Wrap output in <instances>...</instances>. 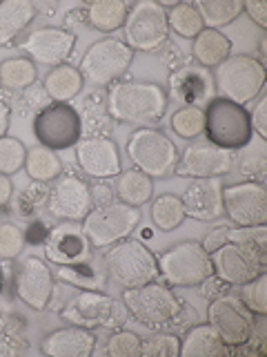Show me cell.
Listing matches in <instances>:
<instances>
[{"label":"cell","instance_id":"6da1fadb","mask_svg":"<svg viewBox=\"0 0 267 357\" xmlns=\"http://www.w3.org/2000/svg\"><path fill=\"white\" fill-rule=\"evenodd\" d=\"M105 105L116 123L156 128L167 114V89L149 81H116L105 89Z\"/></svg>","mask_w":267,"mask_h":357},{"label":"cell","instance_id":"7a4b0ae2","mask_svg":"<svg viewBox=\"0 0 267 357\" xmlns=\"http://www.w3.org/2000/svg\"><path fill=\"white\" fill-rule=\"evenodd\" d=\"M120 301L129 315L149 331H172L183 324V299L161 279L136 288H122Z\"/></svg>","mask_w":267,"mask_h":357},{"label":"cell","instance_id":"3957f363","mask_svg":"<svg viewBox=\"0 0 267 357\" xmlns=\"http://www.w3.org/2000/svg\"><path fill=\"white\" fill-rule=\"evenodd\" d=\"M211 76H214L216 94L238 105H248L259 98L267 81L265 65L252 54H229L214 67Z\"/></svg>","mask_w":267,"mask_h":357},{"label":"cell","instance_id":"277c9868","mask_svg":"<svg viewBox=\"0 0 267 357\" xmlns=\"http://www.w3.org/2000/svg\"><path fill=\"white\" fill-rule=\"evenodd\" d=\"M103 268L111 284L120 288H136L159 279L156 255L136 239H122L109 245L103 255Z\"/></svg>","mask_w":267,"mask_h":357},{"label":"cell","instance_id":"5b68a950","mask_svg":"<svg viewBox=\"0 0 267 357\" xmlns=\"http://www.w3.org/2000/svg\"><path fill=\"white\" fill-rule=\"evenodd\" d=\"M205 112V130L207 143L218 145L225 150H243L254 139V130L250 123V109L245 105L232 103L227 98H211L203 107Z\"/></svg>","mask_w":267,"mask_h":357},{"label":"cell","instance_id":"8992f818","mask_svg":"<svg viewBox=\"0 0 267 357\" xmlns=\"http://www.w3.org/2000/svg\"><path fill=\"white\" fill-rule=\"evenodd\" d=\"M125 152L134 167L149 178H170L178 163L176 143L159 128H136L129 134Z\"/></svg>","mask_w":267,"mask_h":357},{"label":"cell","instance_id":"52a82bcc","mask_svg":"<svg viewBox=\"0 0 267 357\" xmlns=\"http://www.w3.org/2000/svg\"><path fill=\"white\" fill-rule=\"evenodd\" d=\"M60 317L67 324L81 328H122L129 321V310L120 299H114L103 290H81L60 308Z\"/></svg>","mask_w":267,"mask_h":357},{"label":"cell","instance_id":"ba28073f","mask_svg":"<svg viewBox=\"0 0 267 357\" xmlns=\"http://www.w3.org/2000/svg\"><path fill=\"white\" fill-rule=\"evenodd\" d=\"M131 61L134 52L122 43V38H100L87 47L78 72H81L85 85L96 92H103L125 76Z\"/></svg>","mask_w":267,"mask_h":357},{"label":"cell","instance_id":"9c48e42d","mask_svg":"<svg viewBox=\"0 0 267 357\" xmlns=\"http://www.w3.org/2000/svg\"><path fill=\"white\" fill-rule=\"evenodd\" d=\"M156 261H159V279L170 288H192L211 275L209 252L203 248V243L194 239L174 243L172 248L156 257Z\"/></svg>","mask_w":267,"mask_h":357},{"label":"cell","instance_id":"30bf717a","mask_svg":"<svg viewBox=\"0 0 267 357\" xmlns=\"http://www.w3.org/2000/svg\"><path fill=\"white\" fill-rule=\"evenodd\" d=\"M140 219L143 212L138 208L114 199L105 206H94L89 210V215L81 221V228L94 248H109L127 239L138 228Z\"/></svg>","mask_w":267,"mask_h":357},{"label":"cell","instance_id":"8fae6325","mask_svg":"<svg viewBox=\"0 0 267 357\" xmlns=\"http://www.w3.org/2000/svg\"><path fill=\"white\" fill-rule=\"evenodd\" d=\"M170 38L167 11L156 0H138L129 5L125 25H122V43L136 54L159 52Z\"/></svg>","mask_w":267,"mask_h":357},{"label":"cell","instance_id":"7c38bea8","mask_svg":"<svg viewBox=\"0 0 267 357\" xmlns=\"http://www.w3.org/2000/svg\"><path fill=\"white\" fill-rule=\"evenodd\" d=\"M33 134L40 145L49 150H67L76 148V143L83 139L81 112L72 103H51L40 109L33 116Z\"/></svg>","mask_w":267,"mask_h":357},{"label":"cell","instance_id":"4fadbf2b","mask_svg":"<svg viewBox=\"0 0 267 357\" xmlns=\"http://www.w3.org/2000/svg\"><path fill=\"white\" fill-rule=\"evenodd\" d=\"M207 324L229 349H236L250 340L254 328V312L243 304L238 295L227 290V293L209 299Z\"/></svg>","mask_w":267,"mask_h":357},{"label":"cell","instance_id":"5bb4252c","mask_svg":"<svg viewBox=\"0 0 267 357\" xmlns=\"http://www.w3.org/2000/svg\"><path fill=\"white\" fill-rule=\"evenodd\" d=\"M92 208L94 204L92 195H89V183L83 176L74 172H63L49 183V199L47 206H44L49 217L58 221L81 223Z\"/></svg>","mask_w":267,"mask_h":357},{"label":"cell","instance_id":"9a60e30c","mask_svg":"<svg viewBox=\"0 0 267 357\" xmlns=\"http://www.w3.org/2000/svg\"><path fill=\"white\" fill-rule=\"evenodd\" d=\"M222 210L234 226L250 228L267 223V190L265 183L241 181L222 188Z\"/></svg>","mask_w":267,"mask_h":357},{"label":"cell","instance_id":"2e32d148","mask_svg":"<svg viewBox=\"0 0 267 357\" xmlns=\"http://www.w3.org/2000/svg\"><path fill=\"white\" fill-rule=\"evenodd\" d=\"M18 47L27 54V59L44 67L65 65L76 47V33L65 27H38L29 31L18 43Z\"/></svg>","mask_w":267,"mask_h":357},{"label":"cell","instance_id":"e0dca14e","mask_svg":"<svg viewBox=\"0 0 267 357\" xmlns=\"http://www.w3.org/2000/svg\"><path fill=\"white\" fill-rule=\"evenodd\" d=\"M54 273L38 257H25L14 273V295L31 310H47L54 293Z\"/></svg>","mask_w":267,"mask_h":357},{"label":"cell","instance_id":"ac0fdd59","mask_svg":"<svg viewBox=\"0 0 267 357\" xmlns=\"http://www.w3.org/2000/svg\"><path fill=\"white\" fill-rule=\"evenodd\" d=\"M236 154L211 143H192L178 156L174 174L189 178H214L232 172Z\"/></svg>","mask_w":267,"mask_h":357},{"label":"cell","instance_id":"d6986e66","mask_svg":"<svg viewBox=\"0 0 267 357\" xmlns=\"http://www.w3.org/2000/svg\"><path fill=\"white\" fill-rule=\"evenodd\" d=\"M167 98L176 100L181 107L203 109L211 98H216L214 76L200 65H183L170 74V89Z\"/></svg>","mask_w":267,"mask_h":357},{"label":"cell","instance_id":"ffe728a7","mask_svg":"<svg viewBox=\"0 0 267 357\" xmlns=\"http://www.w3.org/2000/svg\"><path fill=\"white\" fill-rule=\"evenodd\" d=\"M78 167L89 178H114L122 172L118 145L109 137H85L76 143Z\"/></svg>","mask_w":267,"mask_h":357},{"label":"cell","instance_id":"44dd1931","mask_svg":"<svg viewBox=\"0 0 267 357\" xmlns=\"http://www.w3.org/2000/svg\"><path fill=\"white\" fill-rule=\"evenodd\" d=\"M94 245L85 237L83 228L74 221H65L54 226L49 239L44 241V257L54 266H70L92 259Z\"/></svg>","mask_w":267,"mask_h":357},{"label":"cell","instance_id":"7402d4cb","mask_svg":"<svg viewBox=\"0 0 267 357\" xmlns=\"http://www.w3.org/2000/svg\"><path fill=\"white\" fill-rule=\"evenodd\" d=\"M185 215L196 221H216L225 217L222 210V183L220 178H194L181 195Z\"/></svg>","mask_w":267,"mask_h":357},{"label":"cell","instance_id":"603a6c76","mask_svg":"<svg viewBox=\"0 0 267 357\" xmlns=\"http://www.w3.org/2000/svg\"><path fill=\"white\" fill-rule=\"evenodd\" d=\"M98 337L94 331L81 326H63L47 333L40 342V351L47 357H89L96 351Z\"/></svg>","mask_w":267,"mask_h":357},{"label":"cell","instance_id":"cb8c5ba5","mask_svg":"<svg viewBox=\"0 0 267 357\" xmlns=\"http://www.w3.org/2000/svg\"><path fill=\"white\" fill-rule=\"evenodd\" d=\"M38 9L31 0H3L0 3V45H11L31 20L36 18Z\"/></svg>","mask_w":267,"mask_h":357},{"label":"cell","instance_id":"d4e9b609","mask_svg":"<svg viewBox=\"0 0 267 357\" xmlns=\"http://www.w3.org/2000/svg\"><path fill=\"white\" fill-rule=\"evenodd\" d=\"M183 357H218V355H232V349L218 337V333L209 324H196L189 328L181 340V353Z\"/></svg>","mask_w":267,"mask_h":357},{"label":"cell","instance_id":"484cf974","mask_svg":"<svg viewBox=\"0 0 267 357\" xmlns=\"http://www.w3.org/2000/svg\"><path fill=\"white\" fill-rule=\"evenodd\" d=\"M42 87L54 103H72V100L83 92L85 81L81 72H78V67L65 63L58 67H51L47 76H44Z\"/></svg>","mask_w":267,"mask_h":357},{"label":"cell","instance_id":"4316f807","mask_svg":"<svg viewBox=\"0 0 267 357\" xmlns=\"http://www.w3.org/2000/svg\"><path fill=\"white\" fill-rule=\"evenodd\" d=\"M232 54V40L218 29H203L192 40V56L196 65L211 70Z\"/></svg>","mask_w":267,"mask_h":357},{"label":"cell","instance_id":"83f0119b","mask_svg":"<svg viewBox=\"0 0 267 357\" xmlns=\"http://www.w3.org/2000/svg\"><path fill=\"white\" fill-rule=\"evenodd\" d=\"M56 279L78 290H105L107 286L105 268L94 264L92 259L70 266H56Z\"/></svg>","mask_w":267,"mask_h":357},{"label":"cell","instance_id":"f1b7e54d","mask_svg":"<svg viewBox=\"0 0 267 357\" xmlns=\"http://www.w3.org/2000/svg\"><path fill=\"white\" fill-rule=\"evenodd\" d=\"M116 199L122 204L140 208L154 197V178H149L145 172L131 167V170H122L116 176V185H114Z\"/></svg>","mask_w":267,"mask_h":357},{"label":"cell","instance_id":"f546056e","mask_svg":"<svg viewBox=\"0 0 267 357\" xmlns=\"http://www.w3.org/2000/svg\"><path fill=\"white\" fill-rule=\"evenodd\" d=\"M129 5L122 0H94L85 7L87 25L94 27L96 31L111 33L116 29H122L127 18Z\"/></svg>","mask_w":267,"mask_h":357},{"label":"cell","instance_id":"4dcf8cb0","mask_svg":"<svg viewBox=\"0 0 267 357\" xmlns=\"http://www.w3.org/2000/svg\"><path fill=\"white\" fill-rule=\"evenodd\" d=\"M38 83V67L27 56H16L0 63V87L9 94H16Z\"/></svg>","mask_w":267,"mask_h":357},{"label":"cell","instance_id":"1f68e13d","mask_svg":"<svg viewBox=\"0 0 267 357\" xmlns=\"http://www.w3.org/2000/svg\"><path fill=\"white\" fill-rule=\"evenodd\" d=\"M81 123H83V130L87 132V137H109V134L114 132L116 121L109 116L103 92L92 89V94L83 100Z\"/></svg>","mask_w":267,"mask_h":357},{"label":"cell","instance_id":"d6a6232c","mask_svg":"<svg viewBox=\"0 0 267 357\" xmlns=\"http://www.w3.org/2000/svg\"><path fill=\"white\" fill-rule=\"evenodd\" d=\"M192 5L196 7L205 29L232 25L243 14V0H196Z\"/></svg>","mask_w":267,"mask_h":357},{"label":"cell","instance_id":"836d02e7","mask_svg":"<svg viewBox=\"0 0 267 357\" xmlns=\"http://www.w3.org/2000/svg\"><path fill=\"white\" fill-rule=\"evenodd\" d=\"M25 170L31 181L51 183L56 176L63 174V159L56 154V150L44 148V145H33L31 150H27Z\"/></svg>","mask_w":267,"mask_h":357},{"label":"cell","instance_id":"e575fe53","mask_svg":"<svg viewBox=\"0 0 267 357\" xmlns=\"http://www.w3.org/2000/svg\"><path fill=\"white\" fill-rule=\"evenodd\" d=\"M149 217H152V223L161 232H172V230H176L187 219L181 197L172 195V192H165V195L154 197Z\"/></svg>","mask_w":267,"mask_h":357},{"label":"cell","instance_id":"d590c367","mask_svg":"<svg viewBox=\"0 0 267 357\" xmlns=\"http://www.w3.org/2000/svg\"><path fill=\"white\" fill-rule=\"evenodd\" d=\"M167 11V27L174 31L176 36L185 40H194L200 31H203V20H200L198 11L192 3H176L174 7L165 9Z\"/></svg>","mask_w":267,"mask_h":357},{"label":"cell","instance_id":"8d00e7d4","mask_svg":"<svg viewBox=\"0 0 267 357\" xmlns=\"http://www.w3.org/2000/svg\"><path fill=\"white\" fill-rule=\"evenodd\" d=\"M170 128L176 137L192 141L205 130V112L200 107H178L172 114Z\"/></svg>","mask_w":267,"mask_h":357},{"label":"cell","instance_id":"74e56055","mask_svg":"<svg viewBox=\"0 0 267 357\" xmlns=\"http://www.w3.org/2000/svg\"><path fill=\"white\" fill-rule=\"evenodd\" d=\"M241 288V301L248 306L254 315H267V273L256 275L250 282L238 286Z\"/></svg>","mask_w":267,"mask_h":357},{"label":"cell","instance_id":"f35d334b","mask_svg":"<svg viewBox=\"0 0 267 357\" xmlns=\"http://www.w3.org/2000/svg\"><path fill=\"white\" fill-rule=\"evenodd\" d=\"M27 148L14 137H0V174H16L25 167Z\"/></svg>","mask_w":267,"mask_h":357},{"label":"cell","instance_id":"ab89813d","mask_svg":"<svg viewBox=\"0 0 267 357\" xmlns=\"http://www.w3.org/2000/svg\"><path fill=\"white\" fill-rule=\"evenodd\" d=\"M181 353V340L170 331H156L152 337L140 342L143 357H178Z\"/></svg>","mask_w":267,"mask_h":357},{"label":"cell","instance_id":"60d3db41","mask_svg":"<svg viewBox=\"0 0 267 357\" xmlns=\"http://www.w3.org/2000/svg\"><path fill=\"white\" fill-rule=\"evenodd\" d=\"M51 103L47 92H44L42 83H33L29 85L27 89H22V92H16L14 94V100H11V107H14L16 112H20L22 116L27 114H33L36 116L40 109H44Z\"/></svg>","mask_w":267,"mask_h":357},{"label":"cell","instance_id":"b9f144b4","mask_svg":"<svg viewBox=\"0 0 267 357\" xmlns=\"http://www.w3.org/2000/svg\"><path fill=\"white\" fill-rule=\"evenodd\" d=\"M238 170H241L243 176H250V181L265 183V176H267V154L263 150V145L254 148V145L250 143V150H245L241 154V159H238Z\"/></svg>","mask_w":267,"mask_h":357},{"label":"cell","instance_id":"7bdbcfd3","mask_svg":"<svg viewBox=\"0 0 267 357\" xmlns=\"http://www.w3.org/2000/svg\"><path fill=\"white\" fill-rule=\"evenodd\" d=\"M140 337L136 333L125 331V328H116L109 335V340L105 344V353L111 357H136L140 355Z\"/></svg>","mask_w":267,"mask_h":357},{"label":"cell","instance_id":"ee69618b","mask_svg":"<svg viewBox=\"0 0 267 357\" xmlns=\"http://www.w3.org/2000/svg\"><path fill=\"white\" fill-rule=\"evenodd\" d=\"M22 248H25V230L11 221L0 223V259H16Z\"/></svg>","mask_w":267,"mask_h":357},{"label":"cell","instance_id":"f6af8a7d","mask_svg":"<svg viewBox=\"0 0 267 357\" xmlns=\"http://www.w3.org/2000/svg\"><path fill=\"white\" fill-rule=\"evenodd\" d=\"M47 199H49V183L33 181L25 192L20 195L16 204V212L20 217H31L36 210L47 206Z\"/></svg>","mask_w":267,"mask_h":357},{"label":"cell","instance_id":"bcb514c9","mask_svg":"<svg viewBox=\"0 0 267 357\" xmlns=\"http://www.w3.org/2000/svg\"><path fill=\"white\" fill-rule=\"evenodd\" d=\"M250 123H252L254 137H259L261 141H267V96L265 94L259 96L254 109L250 112Z\"/></svg>","mask_w":267,"mask_h":357},{"label":"cell","instance_id":"7dc6e473","mask_svg":"<svg viewBox=\"0 0 267 357\" xmlns=\"http://www.w3.org/2000/svg\"><path fill=\"white\" fill-rule=\"evenodd\" d=\"M49 234H51V223H47L44 219H36V221H31L25 230V243L44 245V241L49 239Z\"/></svg>","mask_w":267,"mask_h":357},{"label":"cell","instance_id":"c3c4849f","mask_svg":"<svg viewBox=\"0 0 267 357\" xmlns=\"http://www.w3.org/2000/svg\"><path fill=\"white\" fill-rule=\"evenodd\" d=\"M89 195H92V204L94 206H105L109 204V201H114L116 199V192H114V188H111L105 178H100V181L92 183L89 185Z\"/></svg>","mask_w":267,"mask_h":357},{"label":"cell","instance_id":"681fc988","mask_svg":"<svg viewBox=\"0 0 267 357\" xmlns=\"http://www.w3.org/2000/svg\"><path fill=\"white\" fill-rule=\"evenodd\" d=\"M198 286H200V295H203L205 299H214V297H218L222 293H227V290L232 288L225 282H220V279L214 273H211L207 279H203V282H200Z\"/></svg>","mask_w":267,"mask_h":357},{"label":"cell","instance_id":"f907efd6","mask_svg":"<svg viewBox=\"0 0 267 357\" xmlns=\"http://www.w3.org/2000/svg\"><path fill=\"white\" fill-rule=\"evenodd\" d=\"M243 11H245V14H248L261 29L267 27V5L263 3V0H248V3H243Z\"/></svg>","mask_w":267,"mask_h":357},{"label":"cell","instance_id":"816d5d0a","mask_svg":"<svg viewBox=\"0 0 267 357\" xmlns=\"http://www.w3.org/2000/svg\"><path fill=\"white\" fill-rule=\"evenodd\" d=\"M14 197V183L7 174H0V208H5Z\"/></svg>","mask_w":267,"mask_h":357},{"label":"cell","instance_id":"f5cc1de1","mask_svg":"<svg viewBox=\"0 0 267 357\" xmlns=\"http://www.w3.org/2000/svg\"><path fill=\"white\" fill-rule=\"evenodd\" d=\"M9 119H11V107L5 103V100H0V137H7Z\"/></svg>","mask_w":267,"mask_h":357},{"label":"cell","instance_id":"db71d44e","mask_svg":"<svg viewBox=\"0 0 267 357\" xmlns=\"http://www.w3.org/2000/svg\"><path fill=\"white\" fill-rule=\"evenodd\" d=\"M3 288H5V273H3V266H0V295H3Z\"/></svg>","mask_w":267,"mask_h":357}]
</instances>
